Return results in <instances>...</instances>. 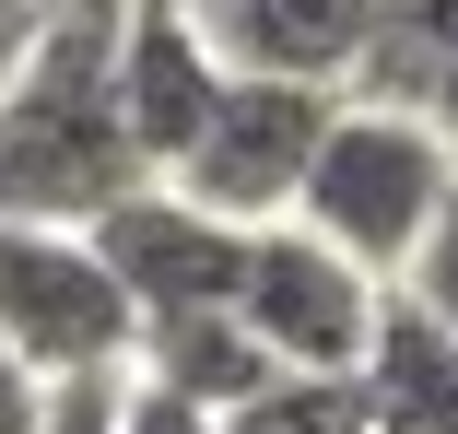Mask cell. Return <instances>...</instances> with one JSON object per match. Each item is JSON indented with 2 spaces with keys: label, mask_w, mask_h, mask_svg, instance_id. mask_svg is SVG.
Returning a JSON list of instances; mask_svg holds the SVG:
<instances>
[{
  "label": "cell",
  "mask_w": 458,
  "mask_h": 434,
  "mask_svg": "<svg viewBox=\"0 0 458 434\" xmlns=\"http://www.w3.org/2000/svg\"><path fill=\"white\" fill-rule=\"evenodd\" d=\"M118 36H130V0H47L13 95H0V223L95 235L130 188H153L118 118Z\"/></svg>",
  "instance_id": "obj_1"
},
{
  "label": "cell",
  "mask_w": 458,
  "mask_h": 434,
  "mask_svg": "<svg viewBox=\"0 0 458 434\" xmlns=\"http://www.w3.org/2000/svg\"><path fill=\"white\" fill-rule=\"evenodd\" d=\"M446 200H458V153L423 129V118H388V106H341L329 118V141H318V177H306V200H294V223L318 235V246H341L364 282H411V258L435 246V223H446Z\"/></svg>",
  "instance_id": "obj_2"
},
{
  "label": "cell",
  "mask_w": 458,
  "mask_h": 434,
  "mask_svg": "<svg viewBox=\"0 0 458 434\" xmlns=\"http://www.w3.org/2000/svg\"><path fill=\"white\" fill-rule=\"evenodd\" d=\"M0 353H13L36 388H71V376H130L141 317H130V294L106 282V258L82 246V235L0 223Z\"/></svg>",
  "instance_id": "obj_3"
},
{
  "label": "cell",
  "mask_w": 458,
  "mask_h": 434,
  "mask_svg": "<svg viewBox=\"0 0 458 434\" xmlns=\"http://www.w3.org/2000/svg\"><path fill=\"white\" fill-rule=\"evenodd\" d=\"M329 118H341V95H318V82H224L212 129L189 141V164H176L165 188L200 200V212L235 223V235H270V223H294Z\"/></svg>",
  "instance_id": "obj_4"
},
{
  "label": "cell",
  "mask_w": 458,
  "mask_h": 434,
  "mask_svg": "<svg viewBox=\"0 0 458 434\" xmlns=\"http://www.w3.org/2000/svg\"><path fill=\"white\" fill-rule=\"evenodd\" d=\"M235 317L247 340L283 376H364V353H377V317H388V282H364L341 246H318L306 223H270L247 235V282H235Z\"/></svg>",
  "instance_id": "obj_5"
},
{
  "label": "cell",
  "mask_w": 458,
  "mask_h": 434,
  "mask_svg": "<svg viewBox=\"0 0 458 434\" xmlns=\"http://www.w3.org/2000/svg\"><path fill=\"white\" fill-rule=\"evenodd\" d=\"M82 246L106 258V282L130 294L141 329H165V317H212V305H235V282H247V235L212 223L200 200H176V188H130Z\"/></svg>",
  "instance_id": "obj_6"
},
{
  "label": "cell",
  "mask_w": 458,
  "mask_h": 434,
  "mask_svg": "<svg viewBox=\"0 0 458 434\" xmlns=\"http://www.w3.org/2000/svg\"><path fill=\"white\" fill-rule=\"evenodd\" d=\"M224 59H212V36H200V13H176V0H130V36H118V118H130V141H141V164H153V188L189 164V141L212 129V106H224Z\"/></svg>",
  "instance_id": "obj_7"
},
{
  "label": "cell",
  "mask_w": 458,
  "mask_h": 434,
  "mask_svg": "<svg viewBox=\"0 0 458 434\" xmlns=\"http://www.w3.org/2000/svg\"><path fill=\"white\" fill-rule=\"evenodd\" d=\"M377 13L388 0H200V36L235 82H318V95H341Z\"/></svg>",
  "instance_id": "obj_8"
},
{
  "label": "cell",
  "mask_w": 458,
  "mask_h": 434,
  "mask_svg": "<svg viewBox=\"0 0 458 434\" xmlns=\"http://www.w3.org/2000/svg\"><path fill=\"white\" fill-rule=\"evenodd\" d=\"M352 399H364V422H377V434H458V329L423 317L411 294H388L377 353H364Z\"/></svg>",
  "instance_id": "obj_9"
},
{
  "label": "cell",
  "mask_w": 458,
  "mask_h": 434,
  "mask_svg": "<svg viewBox=\"0 0 458 434\" xmlns=\"http://www.w3.org/2000/svg\"><path fill=\"white\" fill-rule=\"evenodd\" d=\"M130 376H141V388H165V399H189V411H212V422H235L247 399H270V388H283V364H270L259 340H247V317H235V305L141 329Z\"/></svg>",
  "instance_id": "obj_10"
},
{
  "label": "cell",
  "mask_w": 458,
  "mask_h": 434,
  "mask_svg": "<svg viewBox=\"0 0 458 434\" xmlns=\"http://www.w3.org/2000/svg\"><path fill=\"white\" fill-rule=\"evenodd\" d=\"M224 434H377V422H364V399L341 376H283L270 399H247Z\"/></svg>",
  "instance_id": "obj_11"
},
{
  "label": "cell",
  "mask_w": 458,
  "mask_h": 434,
  "mask_svg": "<svg viewBox=\"0 0 458 434\" xmlns=\"http://www.w3.org/2000/svg\"><path fill=\"white\" fill-rule=\"evenodd\" d=\"M118 399H130V376H71V388H47V434H118Z\"/></svg>",
  "instance_id": "obj_12"
},
{
  "label": "cell",
  "mask_w": 458,
  "mask_h": 434,
  "mask_svg": "<svg viewBox=\"0 0 458 434\" xmlns=\"http://www.w3.org/2000/svg\"><path fill=\"white\" fill-rule=\"evenodd\" d=\"M400 294H411L423 317H446V329H458V200H446V223H435V246L411 258V282H400Z\"/></svg>",
  "instance_id": "obj_13"
},
{
  "label": "cell",
  "mask_w": 458,
  "mask_h": 434,
  "mask_svg": "<svg viewBox=\"0 0 458 434\" xmlns=\"http://www.w3.org/2000/svg\"><path fill=\"white\" fill-rule=\"evenodd\" d=\"M118 434H224L212 411H189V399H165V388H141L130 376V399H118Z\"/></svg>",
  "instance_id": "obj_14"
},
{
  "label": "cell",
  "mask_w": 458,
  "mask_h": 434,
  "mask_svg": "<svg viewBox=\"0 0 458 434\" xmlns=\"http://www.w3.org/2000/svg\"><path fill=\"white\" fill-rule=\"evenodd\" d=\"M0 434H47V388H36L13 353H0Z\"/></svg>",
  "instance_id": "obj_15"
},
{
  "label": "cell",
  "mask_w": 458,
  "mask_h": 434,
  "mask_svg": "<svg viewBox=\"0 0 458 434\" xmlns=\"http://www.w3.org/2000/svg\"><path fill=\"white\" fill-rule=\"evenodd\" d=\"M36 24H47V0H0V95H13V71H24Z\"/></svg>",
  "instance_id": "obj_16"
},
{
  "label": "cell",
  "mask_w": 458,
  "mask_h": 434,
  "mask_svg": "<svg viewBox=\"0 0 458 434\" xmlns=\"http://www.w3.org/2000/svg\"><path fill=\"white\" fill-rule=\"evenodd\" d=\"M423 129H435V141H446V153H458V71H446V95H435V106H423Z\"/></svg>",
  "instance_id": "obj_17"
},
{
  "label": "cell",
  "mask_w": 458,
  "mask_h": 434,
  "mask_svg": "<svg viewBox=\"0 0 458 434\" xmlns=\"http://www.w3.org/2000/svg\"><path fill=\"white\" fill-rule=\"evenodd\" d=\"M176 13H200V0H176Z\"/></svg>",
  "instance_id": "obj_18"
}]
</instances>
